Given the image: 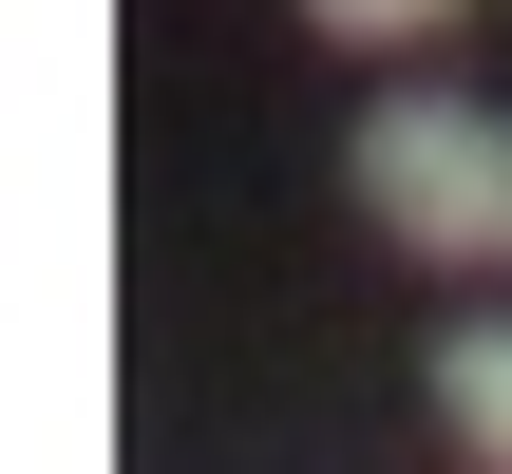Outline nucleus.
<instances>
[{"label":"nucleus","instance_id":"1","mask_svg":"<svg viewBox=\"0 0 512 474\" xmlns=\"http://www.w3.org/2000/svg\"><path fill=\"white\" fill-rule=\"evenodd\" d=\"M342 171H361V209H380L418 266H512V114H494V95L399 76V95H361Z\"/></svg>","mask_w":512,"mask_h":474},{"label":"nucleus","instance_id":"2","mask_svg":"<svg viewBox=\"0 0 512 474\" xmlns=\"http://www.w3.org/2000/svg\"><path fill=\"white\" fill-rule=\"evenodd\" d=\"M437 437L475 474H512V323H456V342H437Z\"/></svg>","mask_w":512,"mask_h":474},{"label":"nucleus","instance_id":"3","mask_svg":"<svg viewBox=\"0 0 512 474\" xmlns=\"http://www.w3.org/2000/svg\"><path fill=\"white\" fill-rule=\"evenodd\" d=\"M304 19H323V38H361V57H399V38H437L456 0H304Z\"/></svg>","mask_w":512,"mask_h":474}]
</instances>
